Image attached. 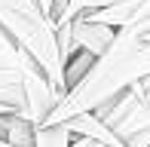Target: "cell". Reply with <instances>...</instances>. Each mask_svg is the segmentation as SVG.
Masks as SVG:
<instances>
[{"label":"cell","mask_w":150,"mask_h":147,"mask_svg":"<svg viewBox=\"0 0 150 147\" xmlns=\"http://www.w3.org/2000/svg\"><path fill=\"white\" fill-rule=\"evenodd\" d=\"M92 22L110 25V28H129V25H150V0H126L104 12H92Z\"/></svg>","instance_id":"cell-5"},{"label":"cell","mask_w":150,"mask_h":147,"mask_svg":"<svg viewBox=\"0 0 150 147\" xmlns=\"http://www.w3.org/2000/svg\"><path fill=\"white\" fill-rule=\"evenodd\" d=\"M144 77H150V40L132 25L117 28L113 43L58 98V104L49 110V117L40 126H58L80 117V113H95Z\"/></svg>","instance_id":"cell-1"},{"label":"cell","mask_w":150,"mask_h":147,"mask_svg":"<svg viewBox=\"0 0 150 147\" xmlns=\"http://www.w3.org/2000/svg\"><path fill=\"white\" fill-rule=\"evenodd\" d=\"M3 110H6V107H0V113H3Z\"/></svg>","instance_id":"cell-11"},{"label":"cell","mask_w":150,"mask_h":147,"mask_svg":"<svg viewBox=\"0 0 150 147\" xmlns=\"http://www.w3.org/2000/svg\"><path fill=\"white\" fill-rule=\"evenodd\" d=\"M132 28H138V31H141V34H144V37L150 40V25H132Z\"/></svg>","instance_id":"cell-9"},{"label":"cell","mask_w":150,"mask_h":147,"mask_svg":"<svg viewBox=\"0 0 150 147\" xmlns=\"http://www.w3.org/2000/svg\"><path fill=\"white\" fill-rule=\"evenodd\" d=\"M37 6L43 9V16L49 18V22H52V6H55V0H37Z\"/></svg>","instance_id":"cell-8"},{"label":"cell","mask_w":150,"mask_h":147,"mask_svg":"<svg viewBox=\"0 0 150 147\" xmlns=\"http://www.w3.org/2000/svg\"><path fill=\"white\" fill-rule=\"evenodd\" d=\"M28 52H22L9 40L3 28H0V107L18 110L25 107V89H22V71Z\"/></svg>","instance_id":"cell-4"},{"label":"cell","mask_w":150,"mask_h":147,"mask_svg":"<svg viewBox=\"0 0 150 147\" xmlns=\"http://www.w3.org/2000/svg\"><path fill=\"white\" fill-rule=\"evenodd\" d=\"M71 132L64 123L58 126H37L34 132V147H71Z\"/></svg>","instance_id":"cell-7"},{"label":"cell","mask_w":150,"mask_h":147,"mask_svg":"<svg viewBox=\"0 0 150 147\" xmlns=\"http://www.w3.org/2000/svg\"><path fill=\"white\" fill-rule=\"evenodd\" d=\"M0 28L18 49L37 61L52 89L64 95V61L58 52L55 25L43 16L37 0H0Z\"/></svg>","instance_id":"cell-2"},{"label":"cell","mask_w":150,"mask_h":147,"mask_svg":"<svg viewBox=\"0 0 150 147\" xmlns=\"http://www.w3.org/2000/svg\"><path fill=\"white\" fill-rule=\"evenodd\" d=\"M95 113L126 147H150V77L138 80Z\"/></svg>","instance_id":"cell-3"},{"label":"cell","mask_w":150,"mask_h":147,"mask_svg":"<svg viewBox=\"0 0 150 147\" xmlns=\"http://www.w3.org/2000/svg\"><path fill=\"white\" fill-rule=\"evenodd\" d=\"M64 126H67V132H71L74 138H89V141H98V144H107V147H126V144H122L120 138L98 119V113H80V117L67 119Z\"/></svg>","instance_id":"cell-6"},{"label":"cell","mask_w":150,"mask_h":147,"mask_svg":"<svg viewBox=\"0 0 150 147\" xmlns=\"http://www.w3.org/2000/svg\"><path fill=\"white\" fill-rule=\"evenodd\" d=\"M0 147H12V144H6V141H3V138H0Z\"/></svg>","instance_id":"cell-10"}]
</instances>
